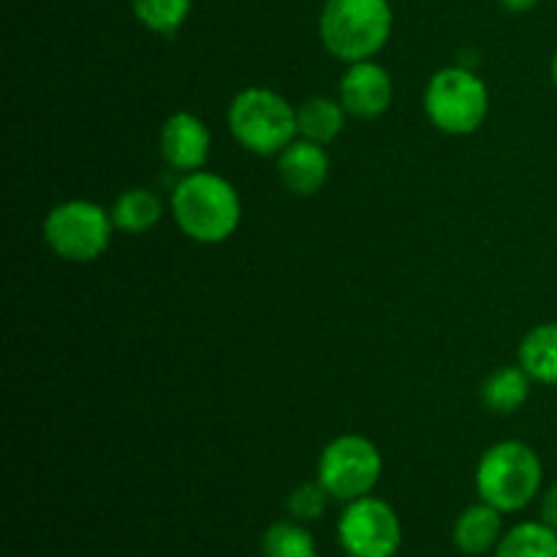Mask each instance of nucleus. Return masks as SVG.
I'll return each mask as SVG.
<instances>
[{"mask_svg": "<svg viewBox=\"0 0 557 557\" xmlns=\"http://www.w3.org/2000/svg\"><path fill=\"white\" fill-rule=\"evenodd\" d=\"M424 114L430 125L449 136H471L484 125L490 112V90L476 71L446 65L424 85Z\"/></svg>", "mask_w": 557, "mask_h": 557, "instance_id": "5", "label": "nucleus"}, {"mask_svg": "<svg viewBox=\"0 0 557 557\" xmlns=\"http://www.w3.org/2000/svg\"><path fill=\"white\" fill-rule=\"evenodd\" d=\"M114 228L123 234H145L156 228L163 218V201L156 190L136 185V188L123 190L112 205Z\"/></svg>", "mask_w": 557, "mask_h": 557, "instance_id": "15", "label": "nucleus"}, {"mask_svg": "<svg viewBox=\"0 0 557 557\" xmlns=\"http://www.w3.org/2000/svg\"><path fill=\"white\" fill-rule=\"evenodd\" d=\"M264 557H319L313 533L299 520H277L261 536Z\"/></svg>", "mask_w": 557, "mask_h": 557, "instance_id": "18", "label": "nucleus"}, {"mask_svg": "<svg viewBox=\"0 0 557 557\" xmlns=\"http://www.w3.org/2000/svg\"><path fill=\"white\" fill-rule=\"evenodd\" d=\"M517 362L531 375L533 384L557 386V321L533 326L522 337L517 348Z\"/></svg>", "mask_w": 557, "mask_h": 557, "instance_id": "14", "label": "nucleus"}, {"mask_svg": "<svg viewBox=\"0 0 557 557\" xmlns=\"http://www.w3.org/2000/svg\"><path fill=\"white\" fill-rule=\"evenodd\" d=\"M330 152L324 145L308 139H294L277 156V177L283 188L294 196H315L330 180Z\"/></svg>", "mask_w": 557, "mask_h": 557, "instance_id": "11", "label": "nucleus"}, {"mask_svg": "<svg viewBox=\"0 0 557 557\" xmlns=\"http://www.w3.org/2000/svg\"><path fill=\"white\" fill-rule=\"evenodd\" d=\"M495 557H557V531L547 522H520L495 547Z\"/></svg>", "mask_w": 557, "mask_h": 557, "instance_id": "17", "label": "nucleus"}, {"mask_svg": "<svg viewBox=\"0 0 557 557\" xmlns=\"http://www.w3.org/2000/svg\"><path fill=\"white\" fill-rule=\"evenodd\" d=\"M544 484L542 457L525 441H500L476 466V493L504 515H515L539 498Z\"/></svg>", "mask_w": 557, "mask_h": 557, "instance_id": "3", "label": "nucleus"}, {"mask_svg": "<svg viewBox=\"0 0 557 557\" xmlns=\"http://www.w3.org/2000/svg\"><path fill=\"white\" fill-rule=\"evenodd\" d=\"M542 520L557 531V482L542 495Z\"/></svg>", "mask_w": 557, "mask_h": 557, "instance_id": "21", "label": "nucleus"}, {"mask_svg": "<svg viewBox=\"0 0 557 557\" xmlns=\"http://www.w3.org/2000/svg\"><path fill=\"white\" fill-rule=\"evenodd\" d=\"M228 134L253 156H281L299 136L297 107L270 87H245L232 98L226 112Z\"/></svg>", "mask_w": 557, "mask_h": 557, "instance_id": "4", "label": "nucleus"}, {"mask_svg": "<svg viewBox=\"0 0 557 557\" xmlns=\"http://www.w3.org/2000/svg\"><path fill=\"white\" fill-rule=\"evenodd\" d=\"M504 3L506 11H511V14H525V11L536 9L539 0H500Z\"/></svg>", "mask_w": 557, "mask_h": 557, "instance_id": "22", "label": "nucleus"}, {"mask_svg": "<svg viewBox=\"0 0 557 557\" xmlns=\"http://www.w3.org/2000/svg\"><path fill=\"white\" fill-rule=\"evenodd\" d=\"M114 232L112 212L90 199L60 201L44 218V243L54 256L74 264L101 259Z\"/></svg>", "mask_w": 557, "mask_h": 557, "instance_id": "6", "label": "nucleus"}, {"mask_svg": "<svg viewBox=\"0 0 557 557\" xmlns=\"http://www.w3.org/2000/svg\"><path fill=\"white\" fill-rule=\"evenodd\" d=\"M346 107L341 98L310 96L297 107V131L299 139L315 141V145H332L346 128Z\"/></svg>", "mask_w": 557, "mask_h": 557, "instance_id": "13", "label": "nucleus"}, {"mask_svg": "<svg viewBox=\"0 0 557 557\" xmlns=\"http://www.w3.org/2000/svg\"><path fill=\"white\" fill-rule=\"evenodd\" d=\"M553 82H555V87H557V52H555V58H553Z\"/></svg>", "mask_w": 557, "mask_h": 557, "instance_id": "23", "label": "nucleus"}, {"mask_svg": "<svg viewBox=\"0 0 557 557\" xmlns=\"http://www.w3.org/2000/svg\"><path fill=\"white\" fill-rule=\"evenodd\" d=\"M533 379L522 370V364H504L493 370L482 384V403L493 413H515L531 397Z\"/></svg>", "mask_w": 557, "mask_h": 557, "instance_id": "16", "label": "nucleus"}, {"mask_svg": "<svg viewBox=\"0 0 557 557\" xmlns=\"http://www.w3.org/2000/svg\"><path fill=\"white\" fill-rule=\"evenodd\" d=\"M381 473H384V457L379 446L359 433L332 438L321 449L319 466H315V479L324 484L330 498L341 504L373 495Z\"/></svg>", "mask_w": 557, "mask_h": 557, "instance_id": "7", "label": "nucleus"}, {"mask_svg": "<svg viewBox=\"0 0 557 557\" xmlns=\"http://www.w3.org/2000/svg\"><path fill=\"white\" fill-rule=\"evenodd\" d=\"M172 215L180 232L199 245H221L243 223V199L226 177L215 172L183 174L172 188Z\"/></svg>", "mask_w": 557, "mask_h": 557, "instance_id": "1", "label": "nucleus"}, {"mask_svg": "<svg viewBox=\"0 0 557 557\" xmlns=\"http://www.w3.org/2000/svg\"><path fill=\"white\" fill-rule=\"evenodd\" d=\"M337 544L348 557H395L403 544L400 517L373 495L351 500L337 520Z\"/></svg>", "mask_w": 557, "mask_h": 557, "instance_id": "8", "label": "nucleus"}, {"mask_svg": "<svg viewBox=\"0 0 557 557\" xmlns=\"http://www.w3.org/2000/svg\"><path fill=\"white\" fill-rule=\"evenodd\" d=\"M504 539V511L490 506L487 500L468 506L451 528V542L462 555H487Z\"/></svg>", "mask_w": 557, "mask_h": 557, "instance_id": "12", "label": "nucleus"}, {"mask_svg": "<svg viewBox=\"0 0 557 557\" xmlns=\"http://www.w3.org/2000/svg\"><path fill=\"white\" fill-rule=\"evenodd\" d=\"M161 158L172 172L190 174L207 166L212 152V134L205 120L194 112H174L163 120L161 136Z\"/></svg>", "mask_w": 557, "mask_h": 557, "instance_id": "10", "label": "nucleus"}, {"mask_svg": "<svg viewBox=\"0 0 557 557\" xmlns=\"http://www.w3.org/2000/svg\"><path fill=\"white\" fill-rule=\"evenodd\" d=\"M194 0H131V11L136 20L152 33L172 36L185 25Z\"/></svg>", "mask_w": 557, "mask_h": 557, "instance_id": "19", "label": "nucleus"}, {"mask_svg": "<svg viewBox=\"0 0 557 557\" xmlns=\"http://www.w3.org/2000/svg\"><path fill=\"white\" fill-rule=\"evenodd\" d=\"M326 504H330V493L315 479V482H305L292 490V495H288V515L299 522H313L324 517Z\"/></svg>", "mask_w": 557, "mask_h": 557, "instance_id": "20", "label": "nucleus"}, {"mask_svg": "<svg viewBox=\"0 0 557 557\" xmlns=\"http://www.w3.org/2000/svg\"><path fill=\"white\" fill-rule=\"evenodd\" d=\"M337 98L351 117L379 120L392 109L395 82L389 71L375 60H359V63H348V69L343 71Z\"/></svg>", "mask_w": 557, "mask_h": 557, "instance_id": "9", "label": "nucleus"}, {"mask_svg": "<svg viewBox=\"0 0 557 557\" xmlns=\"http://www.w3.org/2000/svg\"><path fill=\"white\" fill-rule=\"evenodd\" d=\"M395 14L389 0H326L319 16V38L343 63L373 60L392 38Z\"/></svg>", "mask_w": 557, "mask_h": 557, "instance_id": "2", "label": "nucleus"}]
</instances>
